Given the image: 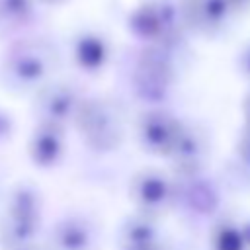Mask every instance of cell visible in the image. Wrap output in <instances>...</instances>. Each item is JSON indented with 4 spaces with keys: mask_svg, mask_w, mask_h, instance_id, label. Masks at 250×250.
<instances>
[{
    "mask_svg": "<svg viewBox=\"0 0 250 250\" xmlns=\"http://www.w3.org/2000/svg\"><path fill=\"white\" fill-rule=\"evenodd\" d=\"M74 119L86 143L96 150H113L123 141V117L109 100L80 102Z\"/></svg>",
    "mask_w": 250,
    "mask_h": 250,
    "instance_id": "obj_1",
    "label": "cell"
},
{
    "mask_svg": "<svg viewBox=\"0 0 250 250\" xmlns=\"http://www.w3.org/2000/svg\"><path fill=\"white\" fill-rule=\"evenodd\" d=\"M180 23V14H176L174 8L162 0L141 4L129 18V27L139 39L148 41L150 47L162 49L178 41Z\"/></svg>",
    "mask_w": 250,
    "mask_h": 250,
    "instance_id": "obj_2",
    "label": "cell"
},
{
    "mask_svg": "<svg viewBox=\"0 0 250 250\" xmlns=\"http://www.w3.org/2000/svg\"><path fill=\"white\" fill-rule=\"evenodd\" d=\"M174 82L172 59L162 47L145 49L133 68V88L146 102H160Z\"/></svg>",
    "mask_w": 250,
    "mask_h": 250,
    "instance_id": "obj_3",
    "label": "cell"
},
{
    "mask_svg": "<svg viewBox=\"0 0 250 250\" xmlns=\"http://www.w3.org/2000/svg\"><path fill=\"white\" fill-rule=\"evenodd\" d=\"M184 121L166 109H148L137 119V141L143 150L168 158L184 131Z\"/></svg>",
    "mask_w": 250,
    "mask_h": 250,
    "instance_id": "obj_4",
    "label": "cell"
},
{
    "mask_svg": "<svg viewBox=\"0 0 250 250\" xmlns=\"http://www.w3.org/2000/svg\"><path fill=\"white\" fill-rule=\"evenodd\" d=\"M129 195L135 207L139 209V213L156 217L174 205L178 191L172 178L166 176L164 172L143 170L133 176L129 186Z\"/></svg>",
    "mask_w": 250,
    "mask_h": 250,
    "instance_id": "obj_5",
    "label": "cell"
},
{
    "mask_svg": "<svg viewBox=\"0 0 250 250\" xmlns=\"http://www.w3.org/2000/svg\"><path fill=\"white\" fill-rule=\"evenodd\" d=\"M207 158H209V141L205 133L199 127L186 123L174 150L168 156L174 170L184 178H193L205 168Z\"/></svg>",
    "mask_w": 250,
    "mask_h": 250,
    "instance_id": "obj_6",
    "label": "cell"
},
{
    "mask_svg": "<svg viewBox=\"0 0 250 250\" xmlns=\"http://www.w3.org/2000/svg\"><path fill=\"white\" fill-rule=\"evenodd\" d=\"M234 12L229 0H184L180 21L197 33H217Z\"/></svg>",
    "mask_w": 250,
    "mask_h": 250,
    "instance_id": "obj_7",
    "label": "cell"
},
{
    "mask_svg": "<svg viewBox=\"0 0 250 250\" xmlns=\"http://www.w3.org/2000/svg\"><path fill=\"white\" fill-rule=\"evenodd\" d=\"M162 244V230L152 215L135 213L125 219L119 229V246L121 250H145Z\"/></svg>",
    "mask_w": 250,
    "mask_h": 250,
    "instance_id": "obj_8",
    "label": "cell"
},
{
    "mask_svg": "<svg viewBox=\"0 0 250 250\" xmlns=\"http://www.w3.org/2000/svg\"><path fill=\"white\" fill-rule=\"evenodd\" d=\"M96 230L92 223L82 217H68L57 225L53 230L55 250H94Z\"/></svg>",
    "mask_w": 250,
    "mask_h": 250,
    "instance_id": "obj_9",
    "label": "cell"
},
{
    "mask_svg": "<svg viewBox=\"0 0 250 250\" xmlns=\"http://www.w3.org/2000/svg\"><path fill=\"white\" fill-rule=\"evenodd\" d=\"M78 105H80V98L68 86H55L43 98L45 113L49 115V119H53L57 123L74 119Z\"/></svg>",
    "mask_w": 250,
    "mask_h": 250,
    "instance_id": "obj_10",
    "label": "cell"
},
{
    "mask_svg": "<svg viewBox=\"0 0 250 250\" xmlns=\"http://www.w3.org/2000/svg\"><path fill=\"white\" fill-rule=\"evenodd\" d=\"M107 55H109L107 43L102 37H98L94 33H86V35L76 39L74 59L82 68H86L90 72L102 68L105 64V61H107Z\"/></svg>",
    "mask_w": 250,
    "mask_h": 250,
    "instance_id": "obj_11",
    "label": "cell"
},
{
    "mask_svg": "<svg viewBox=\"0 0 250 250\" xmlns=\"http://www.w3.org/2000/svg\"><path fill=\"white\" fill-rule=\"evenodd\" d=\"M62 152V139L57 127H47L37 135L35 141V154L37 160L43 164H51L59 158V154Z\"/></svg>",
    "mask_w": 250,
    "mask_h": 250,
    "instance_id": "obj_12",
    "label": "cell"
},
{
    "mask_svg": "<svg viewBox=\"0 0 250 250\" xmlns=\"http://www.w3.org/2000/svg\"><path fill=\"white\" fill-rule=\"evenodd\" d=\"M213 250H244L240 229L234 225H219L213 232Z\"/></svg>",
    "mask_w": 250,
    "mask_h": 250,
    "instance_id": "obj_13",
    "label": "cell"
},
{
    "mask_svg": "<svg viewBox=\"0 0 250 250\" xmlns=\"http://www.w3.org/2000/svg\"><path fill=\"white\" fill-rule=\"evenodd\" d=\"M242 131H240V141H238V154L242 156V160L250 162V94L244 100L242 105Z\"/></svg>",
    "mask_w": 250,
    "mask_h": 250,
    "instance_id": "obj_14",
    "label": "cell"
},
{
    "mask_svg": "<svg viewBox=\"0 0 250 250\" xmlns=\"http://www.w3.org/2000/svg\"><path fill=\"white\" fill-rule=\"evenodd\" d=\"M240 234H242V242H244V250H250V223L244 225L240 229Z\"/></svg>",
    "mask_w": 250,
    "mask_h": 250,
    "instance_id": "obj_15",
    "label": "cell"
},
{
    "mask_svg": "<svg viewBox=\"0 0 250 250\" xmlns=\"http://www.w3.org/2000/svg\"><path fill=\"white\" fill-rule=\"evenodd\" d=\"M242 70H244V74L250 78V47H248L246 53L242 55Z\"/></svg>",
    "mask_w": 250,
    "mask_h": 250,
    "instance_id": "obj_16",
    "label": "cell"
},
{
    "mask_svg": "<svg viewBox=\"0 0 250 250\" xmlns=\"http://www.w3.org/2000/svg\"><path fill=\"white\" fill-rule=\"evenodd\" d=\"M229 2H230L232 8H244V6L250 4V0H229Z\"/></svg>",
    "mask_w": 250,
    "mask_h": 250,
    "instance_id": "obj_17",
    "label": "cell"
},
{
    "mask_svg": "<svg viewBox=\"0 0 250 250\" xmlns=\"http://www.w3.org/2000/svg\"><path fill=\"white\" fill-rule=\"evenodd\" d=\"M145 250H168L164 244H158V246H152V248H145Z\"/></svg>",
    "mask_w": 250,
    "mask_h": 250,
    "instance_id": "obj_18",
    "label": "cell"
}]
</instances>
